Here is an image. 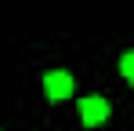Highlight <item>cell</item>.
Returning a JSON list of instances; mask_svg holds the SVG:
<instances>
[{
	"label": "cell",
	"instance_id": "obj_3",
	"mask_svg": "<svg viewBox=\"0 0 134 131\" xmlns=\"http://www.w3.org/2000/svg\"><path fill=\"white\" fill-rule=\"evenodd\" d=\"M120 73H123L127 84H134V51H123L120 55Z\"/></svg>",
	"mask_w": 134,
	"mask_h": 131
},
{
	"label": "cell",
	"instance_id": "obj_2",
	"mask_svg": "<svg viewBox=\"0 0 134 131\" xmlns=\"http://www.w3.org/2000/svg\"><path fill=\"white\" fill-rule=\"evenodd\" d=\"M76 109H80V120H83L87 128H102V124L109 120V113H112L105 95H80V106Z\"/></svg>",
	"mask_w": 134,
	"mask_h": 131
},
{
	"label": "cell",
	"instance_id": "obj_1",
	"mask_svg": "<svg viewBox=\"0 0 134 131\" xmlns=\"http://www.w3.org/2000/svg\"><path fill=\"white\" fill-rule=\"evenodd\" d=\"M44 95L51 102H65L76 95V80H72V73L69 69H47L44 73Z\"/></svg>",
	"mask_w": 134,
	"mask_h": 131
}]
</instances>
